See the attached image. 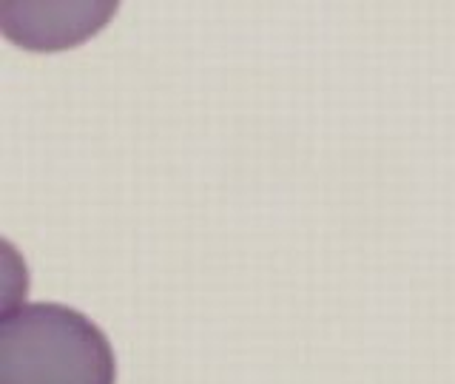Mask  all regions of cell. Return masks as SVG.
<instances>
[{
    "label": "cell",
    "instance_id": "cell-2",
    "mask_svg": "<svg viewBox=\"0 0 455 384\" xmlns=\"http://www.w3.org/2000/svg\"><path fill=\"white\" fill-rule=\"evenodd\" d=\"M114 12L117 4H4L0 23L18 46L52 52L92 37Z\"/></svg>",
    "mask_w": 455,
    "mask_h": 384
},
{
    "label": "cell",
    "instance_id": "cell-1",
    "mask_svg": "<svg viewBox=\"0 0 455 384\" xmlns=\"http://www.w3.org/2000/svg\"><path fill=\"white\" fill-rule=\"evenodd\" d=\"M108 336L80 310L32 302L0 319V384H114Z\"/></svg>",
    "mask_w": 455,
    "mask_h": 384
}]
</instances>
